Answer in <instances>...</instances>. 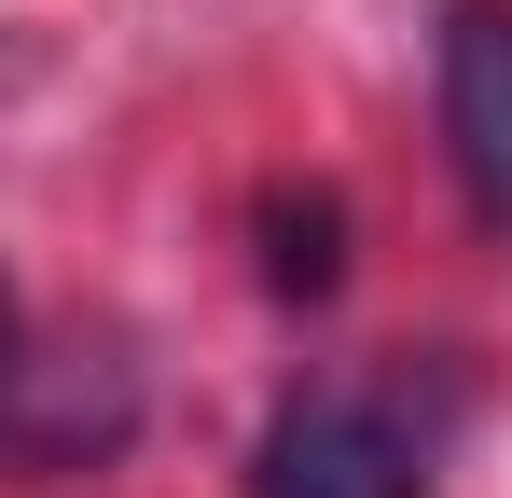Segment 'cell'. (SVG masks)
<instances>
[{
    "instance_id": "1",
    "label": "cell",
    "mask_w": 512,
    "mask_h": 498,
    "mask_svg": "<svg viewBox=\"0 0 512 498\" xmlns=\"http://www.w3.org/2000/svg\"><path fill=\"white\" fill-rule=\"evenodd\" d=\"M250 498H429L416 429L360 388H305L277 402V429L250 443Z\"/></svg>"
},
{
    "instance_id": "2",
    "label": "cell",
    "mask_w": 512,
    "mask_h": 498,
    "mask_svg": "<svg viewBox=\"0 0 512 498\" xmlns=\"http://www.w3.org/2000/svg\"><path fill=\"white\" fill-rule=\"evenodd\" d=\"M443 153L471 222L512 236V0H457L443 14Z\"/></svg>"
},
{
    "instance_id": "3",
    "label": "cell",
    "mask_w": 512,
    "mask_h": 498,
    "mask_svg": "<svg viewBox=\"0 0 512 498\" xmlns=\"http://www.w3.org/2000/svg\"><path fill=\"white\" fill-rule=\"evenodd\" d=\"M263 236H277V249H263V277H277V291H333V277H346L333 194H277V208H263Z\"/></svg>"
},
{
    "instance_id": "4",
    "label": "cell",
    "mask_w": 512,
    "mask_h": 498,
    "mask_svg": "<svg viewBox=\"0 0 512 498\" xmlns=\"http://www.w3.org/2000/svg\"><path fill=\"white\" fill-rule=\"evenodd\" d=\"M14 360H28V346H14V291H0V402H14Z\"/></svg>"
}]
</instances>
